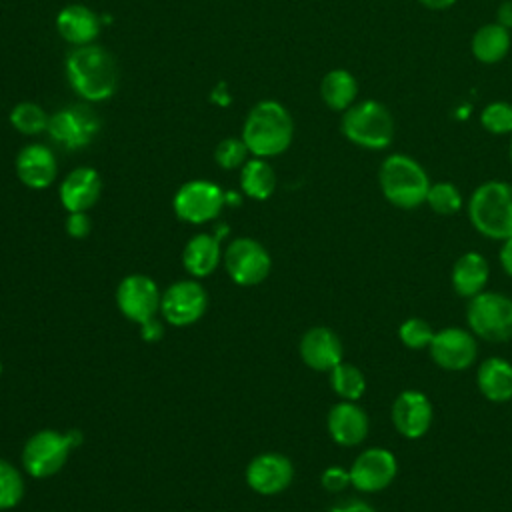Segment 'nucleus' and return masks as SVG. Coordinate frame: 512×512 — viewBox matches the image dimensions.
<instances>
[{
    "mask_svg": "<svg viewBox=\"0 0 512 512\" xmlns=\"http://www.w3.org/2000/svg\"><path fill=\"white\" fill-rule=\"evenodd\" d=\"M70 86L88 102L108 100L118 88V66L114 56L96 44L76 46L66 58Z\"/></svg>",
    "mask_w": 512,
    "mask_h": 512,
    "instance_id": "f257e3e1",
    "label": "nucleus"
},
{
    "mask_svg": "<svg viewBox=\"0 0 512 512\" xmlns=\"http://www.w3.org/2000/svg\"><path fill=\"white\" fill-rule=\"evenodd\" d=\"M294 136V122L290 112L276 100L258 102L246 116L242 126V140L250 154L258 158H272L288 150Z\"/></svg>",
    "mask_w": 512,
    "mask_h": 512,
    "instance_id": "f03ea898",
    "label": "nucleus"
},
{
    "mask_svg": "<svg viewBox=\"0 0 512 512\" xmlns=\"http://www.w3.org/2000/svg\"><path fill=\"white\" fill-rule=\"evenodd\" d=\"M378 184L392 206L412 210L426 204L432 182L418 160L408 154H390L380 164Z\"/></svg>",
    "mask_w": 512,
    "mask_h": 512,
    "instance_id": "7ed1b4c3",
    "label": "nucleus"
},
{
    "mask_svg": "<svg viewBox=\"0 0 512 512\" xmlns=\"http://www.w3.org/2000/svg\"><path fill=\"white\" fill-rule=\"evenodd\" d=\"M468 218L476 232L490 240L512 238V184L488 180L468 200Z\"/></svg>",
    "mask_w": 512,
    "mask_h": 512,
    "instance_id": "20e7f679",
    "label": "nucleus"
},
{
    "mask_svg": "<svg viewBox=\"0 0 512 512\" xmlns=\"http://www.w3.org/2000/svg\"><path fill=\"white\" fill-rule=\"evenodd\" d=\"M342 134L366 150H384L394 140V118L378 100L354 102L342 114Z\"/></svg>",
    "mask_w": 512,
    "mask_h": 512,
    "instance_id": "39448f33",
    "label": "nucleus"
},
{
    "mask_svg": "<svg viewBox=\"0 0 512 512\" xmlns=\"http://www.w3.org/2000/svg\"><path fill=\"white\" fill-rule=\"evenodd\" d=\"M82 442V434L78 430L56 432V430H40L32 434L22 450L24 470L32 478H48L60 472L64 466L68 452Z\"/></svg>",
    "mask_w": 512,
    "mask_h": 512,
    "instance_id": "423d86ee",
    "label": "nucleus"
},
{
    "mask_svg": "<svg viewBox=\"0 0 512 512\" xmlns=\"http://www.w3.org/2000/svg\"><path fill=\"white\" fill-rule=\"evenodd\" d=\"M466 320L474 336L488 342H506L512 338V298L482 290L470 298Z\"/></svg>",
    "mask_w": 512,
    "mask_h": 512,
    "instance_id": "0eeeda50",
    "label": "nucleus"
},
{
    "mask_svg": "<svg viewBox=\"0 0 512 512\" xmlns=\"http://www.w3.org/2000/svg\"><path fill=\"white\" fill-rule=\"evenodd\" d=\"M100 130V118L88 104H72L48 116L46 132L64 150H80Z\"/></svg>",
    "mask_w": 512,
    "mask_h": 512,
    "instance_id": "6e6552de",
    "label": "nucleus"
},
{
    "mask_svg": "<svg viewBox=\"0 0 512 512\" xmlns=\"http://www.w3.org/2000/svg\"><path fill=\"white\" fill-rule=\"evenodd\" d=\"M224 204V190L210 180H190L182 184L172 200L176 216L190 224H204L216 218Z\"/></svg>",
    "mask_w": 512,
    "mask_h": 512,
    "instance_id": "1a4fd4ad",
    "label": "nucleus"
},
{
    "mask_svg": "<svg viewBox=\"0 0 512 512\" xmlns=\"http://www.w3.org/2000/svg\"><path fill=\"white\" fill-rule=\"evenodd\" d=\"M268 250L254 238H236L224 252V268L232 282L240 286L260 284L270 272Z\"/></svg>",
    "mask_w": 512,
    "mask_h": 512,
    "instance_id": "9d476101",
    "label": "nucleus"
},
{
    "mask_svg": "<svg viewBox=\"0 0 512 512\" xmlns=\"http://www.w3.org/2000/svg\"><path fill=\"white\" fill-rule=\"evenodd\" d=\"M162 292L146 274H130L116 288V304L122 316L136 324H146L160 312Z\"/></svg>",
    "mask_w": 512,
    "mask_h": 512,
    "instance_id": "9b49d317",
    "label": "nucleus"
},
{
    "mask_svg": "<svg viewBox=\"0 0 512 512\" xmlns=\"http://www.w3.org/2000/svg\"><path fill=\"white\" fill-rule=\"evenodd\" d=\"M208 306L206 290L196 280H178L162 292L160 312L172 326H188L202 318Z\"/></svg>",
    "mask_w": 512,
    "mask_h": 512,
    "instance_id": "f8f14e48",
    "label": "nucleus"
},
{
    "mask_svg": "<svg viewBox=\"0 0 512 512\" xmlns=\"http://www.w3.org/2000/svg\"><path fill=\"white\" fill-rule=\"evenodd\" d=\"M428 350L434 364L450 372L470 368L478 356V344L474 334L458 326H448L434 332Z\"/></svg>",
    "mask_w": 512,
    "mask_h": 512,
    "instance_id": "ddd939ff",
    "label": "nucleus"
},
{
    "mask_svg": "<svg viewBox=\"0 0 512 512\" xmlns=\"http://www.w3.org/2000/svg\"><path fill=\"white\" fill-rule=\"evenodd\" d=\"M350 484L360 492H380L392 484L398 474V460L386 448H368L356 456L350 466Z\"/></svg>",
    "mask_w": 512,
    "mask_h": 512,
    "instance_id": "4468645a",
    "label": "nucleus"
},
{
    "mask_svg": "<svg viewBox=\"0 0 512 512\" xmlns=\"http://www.w3.org/2000/svg\"><path fill=\"white\" fill-rule=\"evenodd\" d=\"M434 418V408L430 398L420 390H404L396 396L392 404V424L404 438H422Z\"/></svg>",
    "mask_w": 512,
    "mask_h": 512,
    "instance_id": "2eb2a0df",
    "label": "nucleus"
},
{
    "mask_svg": "<svg viewBox=\"0 0 512 512\" xmlns=\"http://www.w3.org/2000/svg\"><path fill=\"white\" fill-rule=\"evenodd\" d=\"M294 478L292 462L284 454L264 452L250 460L246 466V482L248 486L264 496L278 494L290 486Z\"/></svg>",
    "mask_w": 512,
    "mask_h": 512,
    "instance_id": "dca6fc26",
    "label": "nucleus"
},
{
    "mask_svg": "<svg viewBox=\"0 0 512 512\" xmlns=\"http://www.w3.org/2000/svg\"><path fill=\"white\" fill-rule=\"evenodd\" d=\"M298 350L302 362L318 372H330L342 362L344 356L340 338L326 326H314L304 332Z\"/></svg>",
    "mask_w": 512,
    "mask_h": 512,
    "instance_id": "f3484780",
    "label": "nucleus"
},
{
    "mask_svg": "<svg viewBox=\"0 0 512 512\" xmlns=\"http://www.w3.org/2000/svg\"><path fill=\"white\" fill-rule=\"evenodd\" d=\"M16 174L18 180L32 188H48L58 174V164L54 152L44 144H28L16 156Z\"/></svg>",
    "mask_w": 512,
    "mask_h": 512,
    "instance_id": "a211bd4d",
    "label": "nucleus"
},
{
    "mask_svg": "<svg viewBox=\"0 0 512 512\" xmlns=\"http://www.w3.org/2000/svg\"><path fill=\"white\" fill-rule=\"evenodd\" d=\"M328 432L332 440L340 446H358L364 442L370 430L368 414L350 400H342L334 404L326 418Z\"/></svg>",
    "mask_w": 512,
    "mask_h": 512,
    "instance_id": "6ab92c4d",
    "label": "nucleus"
},
{
    "mask_svg": "<svg viewBox=\"0 0 512 512\" xmlns=\"http://www.w3.org/2000/svg\"><path fill=\"white\" fill-rule=\"evenodd\" d=\"M102 192L100 174L94 168L80 166L68 172L60 184V202L68 212H86L92 208Z\"/></svg>",
    "mask_w": 512,
    "mask_h": 512,
    "instance_id": "aec40b11",
    "label": "nucleus"
},
{
    "mask_svg": "<svg viewBox=\"0 0 512 512\" xmlns=\"http://www.w3.org/2000/svg\"><path fill=\"white\" fill-rule=\"evenodd\" d=\"M58 34L72 46L94 44L100 32V18L82 4H68L56 16Z\"/></svg>",
    "mask_w": 512,
    "mask_h": 512,
    "instance_id": "412c9836",
    "label": "nucleus"
},
{
    "mask_svg": "<svg viewBox=\"0 0 512 512\" xmlns=\"http://www.w3.org/2000/svg\"><path fill=\"white\" fill-rule=\"evenodd\" d=\"M490 268L480 252H464L452 266L450 282L458 296L472 298L480 294L488 284Z\"/></svg>",
    "mask_w": 512,
    "mask_h": 512,
    "instance_id": "4be33fe9",
    "label": "nucleus"
},
{
    "mask_svg": "<svg viewBox=\"0 0 512 512\" xmlns=\"http://www.w3.org/2000/svg\"><path fill=\"white\" fill-rule=\"evenodd\" d=\"M480 394L490 402H508L512 398V364L500 356L486 358L476 374Z\"/></svg>",
    "mask_w": 512,
    "mask_h": 512,
    "instance_id": "5701e85b",
    "label": "nucleus"
},
{
    "mask_svg": "<svg viewBox=\"0 0 512 512\" xmlns=\"http://www.w3.org/2000/svg\"><path fill=\"white\" fill-rule=\"evenodd\" d=\"M184 268L194 278L210 276L220 262V242L210 234L192 236L182 252Z\"/></svg>",
    "mask_w": 512,
    "mask_h": 512,
    "instance_id": "b1692460",
    "label": "nucleus"
},
{
    "mask_svg": "<svg viewBox=\"0 0 512 512\" xmlns=\"http://www.w3.org/2000/svg\"><path fill=\"white\" fill-rule=\"evenodd\" d=\"M510 44V30H506L498 22L484 24L472 36V54L482 64H496L508 54Z\"/></svg>",
    "mask_w": 512,
    "mask_h": 512,
    "instance_id": "393cba45",
    "label": "nucleus"
},
{
    "mask_svg": "<svg viewBox=\"0 0 512 512\" xmlns=\"http://www.w3.org/2000/svg\"><path fill=\"white\" fill-rule=\"evenodd\" d=\"M320 96L324 100V104L330 110L336 112H344L348 110L358 96V82L356 78L344 70V68H334L330 70L322 82H320Z\"/></svg>",
    "mask_w": 512,
    "mask_h": 512,
    "instance_id": "a878e982",
    "label": "nucleus"
},
{
    "mask_svg": "<svg viewBox=\"0 0 512 512\" xmlns=\"http://www.w3.org/2000/svg\"><path fill=\"white\" fill-rule=\"evenodd\" d=\"M242 192L254 200H266L272 196L276 188L274 168L266 162V158H250L244 162L240 172Z\"/></svg>",
    "mask_w": 512,
    "mask_h": 512,
    "instance_id": "bb28decb",
    "label": "nucleus"
},
{
    "mask_svg": "<svg viewBox=\"0 0 512 512\" xmlns=\"http://www.w3.org/2000/svg\"><path fill=\"white\" fill-rule=\"evenodd\" d=\"M330 386L342 400L356 402L366 392V378L358 366L340 362L330 370Z\"/></svg>",
    "mask_w": 512,
    "mask_h": 512,
    "instance_id": "cd10ccee",
    "label": "nucleus"
},
{
    "mask_svg": "<svg viewBox=\"0 0 512 512\" xmlns=\"http://www.w3.org/2000/svg\"><path fill=\"white\" fill-rule=\"evenodd\" d=\"M10 124L16 128V132L34 136L46 130L48 114L34 102H18L10 112Z\"/></svg>",
    "mask_w": 512,
    "mask_h": 512,
    "instance_id": "c85d7f7f",
    "label": "nucleus"
},
{
    "mask_svg": "<svg viewBox=\"0 0 512 512\" xmlns=\"http://www.w3.org/2000/svg\"><path fill=\"white\" fill-rule=\"evenodd\" d=\"M426 204L432 208V212L440 216H452L460 212L464 200L460 190L452 182H434L430 184Z\"/></svg>",
    "mask_w": 512,
    "mask_h": 512,
    "instance_id": "c756f323",
    "label": "nucleus"
},
{
    "mask_svg": "<svg viewBox=\"0 0 512 512\" xmlns=\"http://www.w3.org/2000/svg\"><path fill=\"white\" fill-rule=\"evenodd\" d=\"M24 496L22 474L6 460L0 458V510L14 508Z\"/></svg>",
    "mask_w": 512,
    "mask_h": 512,
    "instance_id": "7c9ffc66",
    "label": "nucleus"
},
{
    "mask_svg": "<svg viewBox=\"0 0 512 512\" xmlns=\"http://www.w3.org/2000/svg\"><path fill=\"white\" fill-rule=\"evenodd\" d=\"M398 338L406 348L422 350V348L430 346V342L434 338V330H432V324L428 320L412 316V318H406L398 326Z\"/></svg>",
    "mask_w": 512,
    "mask_h": 512,
    "instance_id": "2f4dec72",
    "label": "nucleus"
},
{
    "mask_svg": "<svg viewBox=\"0 0 512 512\" xmlns=\"http://www.w3.org/2000/svg\"><path fill=\"white\" fill-rule=\"evenodd\" d=\"M480 122L490 134H512V104L504 100L486 104L480 112Z\"/></svg>",
    "mask_w": 512,
    "mask_h": 512,
    "instance_id": "473e14b6",
    "label": "nucleus"
},
{
    "mask_svg": "<svg viewBox=\"0 0 512 512\" xmlns=\"http://www.w3.org/2000/svg\"><path fill=\"white\" fill-rule=\"evenodd\" d=\"M248 146L244 144L242 138H224L214 152V160L218 166H222L224 170H232L238 166H244V162L248 160Z\"/></svg>",
    "mask_w": 512,
    "mask_h": 512,
    "instance_id": "72a5a7b5",
    "label": "nucleus"
},
{
    "mask_svg": "<svg viewBox=\"0 0 512 512\" xmlns=\"http://www.w3.org/2000/svg\"><path fill=\"white\" fill-rule=\"evenodd\" d=\"M320 482L328 492H340L350 484V472L342 466H328L322 472Z\"/></svg>",
    "mask_w": 512,
    "mask_h": 512,
    "instance_id": "f704fd0d",
    "label": "nucleus"
},
{
    "mask_svg": "<svg viewBox=\"0 0 512 512\" xmlns=\"http://www.w3.org/2000/svg\"><path fill=\"white\" fill-rule=\"evenodd\" d=\"M64 226H66L68 236H72V238H86L90 234L92 222H90L86 212H68V218H66Z\"/></svg>",
    "mask_w": 512,
    "mask_h": 512,
    "instance_id": "c9c22d12",
    "label": "nucleus"
},
{
    "mask_svg": "<svg viewBox=\"0 0 512 512\" xmlns=\"http://www.w3.org/2000/svg\"><path fill=\"white\" fill-rule=\"evenodd\" d=\"M140 334H142V338H144L146 342H158V340L164 336V328H162V324H160L156 318H152V320H148L146 324H142Z\"/></svg>",
    "mask_w": 512,
    "mask_h": 512,
    "instance_id": "e433bc0d",
    "label": "nucleus"
},
{
    "mask_svg": "<svg viewBox=\"0 0 512 512\" xmlns=\"http://www.w3.org/2000/svg\"><path fill=\"white\" fill-rule=\"evenodd\" d=\"M496 22L506 30H512V0H506L496 10Z\"/></svg>",
    "mask_w": 512,
    "mask_h": 512,
    "instance_id": "4c0bfd02",
    "label": "nucleus"
},
{
    "mask_svg": "<svg viewBox=\"0 0 512 512\" xmlns=\"http://www.w3.org/2000/svg\"><path fill=\"white\" fill-rule=\"evenodd\" d=\"M330 512H376V510L362 500H350V502L334 506Z\"/></svg>",
    "mask_w": 512,
    "mask_h": 512,
    "instance_id": "58836bf2",
    "label": "nucleus"
},
{
    "mask_svg": "<svg viewBox=\"0 0 512 512\" xmlns=\"http://www.w3.org/2000/svg\"><path fill=\"white\" fill-rule=\"evenodd\" d=\"M500 264H502L504 272L512 278V238H508V240L502 242V248H500Z\"/></svg>",
    "mask_w": 512,
    "mask_h": 512,
    "instance_id": "ea45409f",
    "label": "nucleus"
},
{
    "mask_svg": "<svg viewBox=\"0 0 512 512\" xmlns=\"http://www.w3.org/2000/svg\"><path fill=\"white\" fill-rule=\"evenodd\" d=\"M418 2L430 10H444V8H450L456 0H418Z\"/></svg>",
    "mask_w": 512,
    "mask_h": 512,
    "instance_id": "a19ab883",
    "label": "nucleus"
},
{
    "mask_svg": "<svg viewBox=\"0 0 512 512\" xmlns=\"http://www.w3.org/2000/svg\"><path fill=\"white\" fill-rule=\"evenodd\" d=\"M224 200H226V204H240V196L236 194V192H224Z\"/></svg>",
    "mask_w": 512,
    "mask_h": 512,
    "instance_id": "79ce46f5",
    "label": "nucleus"
},
{
    "mask_svg": "<svg viewBox=\"0 0 512 512\" xmlns=\"http://www.w3.org/2000/svg\"><path fill=\"white\" fill-rule=\"evenodd\" d=\"M508 154H510V164H512V140H510V148H508Z\"/></svg>",
    "mask_w": 512,
    "mask_h": 512,
    "instance_id": "37998d69",
    "label": "nucleus"
},
{
    "mask_svg": "<svg viewBox=\"0 0 512 512\" xmlns=\"http://www.w3.org/2000/svg\"><path fill=\"white\" fill-rule=\"evenodd\" d=\"M0 374H2V362H0Z\"/></svg>",
    "mask_w": 512,
    "mask_h": 512,
    "instance_id": "c03bdc74",
    "label": "nucleus"
}]
</instances>
